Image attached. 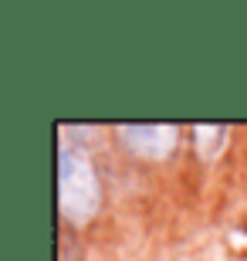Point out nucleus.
I'll return each mask as SVG.
<instances>
[{
  "label": "nucleus",
  "instance_id": "f257e3e1",
  "mask_svg": "<svg viewBox=\"0 0 247 261\" xmlns=\"http://www.w3.org/2000/svg\"><path fill=\"white\" fill-rule=\"evenodd\" d=\"M58 200L61 214L75 224H85L102 203L95 166L81 149H61L58 156Z\"/></svg>",
  "mask_w": 247,
  "mask_h": 261
}]
</instances>
